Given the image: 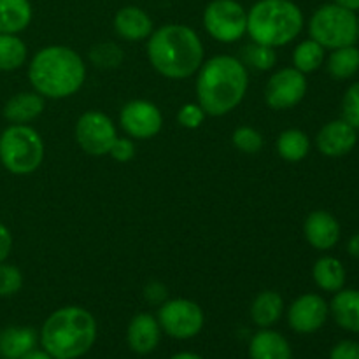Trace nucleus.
Masks as SVG:
<instances>
[{
  "mask_svg": "<svg viewBox=\"0 0 359 359\" xmlns=\"http://www.w3.org/2000/svg\"><path fill=\"white\" fill-rule=\"evenodd\" d=\"M39 335L28 326H9L0 332V358L21 359L28 351L35 349Z\"/></svg>",
  "mask_w": 359,
  "mask_h": 359,
  "instance_id": "obj_20",
  "label": "nucleus"
},
{
  "mask_svg": "<svg viewBox=\"0 0 359 359\" xmlns=\"http://www.w3.org/2000/svg\"><path fill=\"white\" fill-rule=\"evenodd\" d=\"M168 359H205V358H202L200 354H195V353H177Z\"/></svg>",
  "mask_w": 359,
  "mask_h": 359,
  "instance_id": "obj_42",
  "label": "nucleus"
},
{
  "mask_svg": "<svg viewBox=\"0 0 359 359\" xmlns=\"http://www.w3.org/2000/svg\"><path fill=\"white\" fill-rule=\"evenodd\" d=\"M11 249H13V235L6 224L0 223V263L9 258Z\"/></svg>",
  "mask_w": 359,
  "mask_h": 359,
  "instance_id": "obj_38",
  "label": "nucleus"
},
{
  "mask_svg": "<svg viewBox=\"0 0 359 359\" xmlns=\"http://www.w3.org/2000/svg\"><path fill=\"white\" fill-rule=\"evenodd\" d=\"M160 339L161 326L154 316L146 314V312L133 316L126 330V340L133 353L140 356L151 354L160 344Z\"/></svg>",
  "mask_w": 359,
  "mask_h": 359,
  "instance_id": "obj_16",
  "label": "nucleus"
},
{
  "mask_svg": "<svg viewBox=\"0 0 359 359\" xmlns=\"http://www.w3.org/2000/svg\"><path fill=\"white\" fill-rule=\"evenodd\" d=\"M309 34L325 49L354 46L359 37L358 16L354 11L337 6L335 2L325 4L312 14L309 21Z\"/></svg>",
  "mask_w": 359,
  "mask_h": 359,
  "instance_id": "obj_7",
  "label": "nucleus"
},
{
  "mask_svg": "<svg viewBox=\"0 0 359 359\" xmlns=\"http://www.w3.org/2000/svg\"><path fill=\"white\" fill-rule=\"evenodd\" d=\"M326 67H328L330 76L335 77V79H351L359 70V49L356 46H344V48L332 49Z\"/></svg>",
  "mask_w": 359,
  "mask_h": 359,
  "instance_id": "obj_25",
  "label": "nucleus"
},
{
  "mask_svg": "<svg viewBox=\"0 0 359 359\" xmlns=\"http://www.w3.org/2000/svg\"><path fill=\"white\" fill-rule=\"evenodd\" d=\"M44 111V97L37 91H23L7 100L4 105V118L13 125H27Z\"/></svg>",
  "mask_w": 359,
  "mask_h": 359,
  "instance_id": "obj_19",
  "label": "nucleus"
},
{
  "mask_svg": "<svg viewBox=\"0 0 359 359\" xmlns=\"http://www.w3.org/2000/svg\"><path fill=\"white\" fill-rule=\"evenodd\" d=\"M44 160V142L35 128L11 125L0 133V163L16 175L37 170Z\"/></svg>",
  "mask_w": 359,
  "mask_h": 359,
  "instance_id": "obj_6",
  "label": "nucleus"
},
{
  "mask_svg": "<svg viewBox=\"0 0 359 359\" xmlns=\"http://www.w3.org/2000/svg\"><path fill=\"white\" fill-rule=\"evenodd\" d=\"M347 252H349L353 258L359 259V233H354L353 237L347 242Z\"/></svg>",
  "mask_w": 359,
  "mask_h": 359,
  "instance_id": "obj_39",
  "label": "nucleus"
},
{
  "mask_svg": "<svg viewBox=\"0 0 359 359\" xmlns=\"http://www.w3.org/2000/svg\"><path fill=\"white\" fill-rule=\"evenodd\" d=\"M307 93L305 74L294 67H284L270 76L265 88V100L276 111H287L304 100Z\"/></svg>",
  "mask_w": 359,
  "mask_h": 359,
  "instance_id": "obj_11",
  "label": "nucleus"
},
{
  "mask_svg": "<svg viewBox=\"0 0 359 359\" xmlns=\"http://www.w3.org/2000/svg\"><path fill=\"white\" fill-rule=\"evenodd\" d=\"M284 312V300L277 291H262L251 305V319L259 328H272Z\"/></svg>",
  "mask_w": 359,
  "mask_h": 359,
  "instance_id": "obj_22",
  "label": "nucleus"
},
{
  "mask_svg": "<svg viewBox=\"0 0 359 359\" xmlns=\"http://www.w3.org/2000/svg\"><path fill=\"white\" fill-rule=\"evenodd\" d=\"M358 30H359V18H358Z\"/></svg>",
  "mask_w": 359,
  "mask_h": 359,
  "instance_id": "obj_43",
  "label": "nucleus"
},
{
  "mask_svg": "<svg viewBox=\"0 0 359 359\" xmlns=\"http://www.w3.org/2000/svg\"><path fill=\"white\" fill-rule=\"evenodd\" d=\"M311 151V140L307 133L298 128L284 130L277 139V153L286 161H302Z\"/></svg>",
  "mask_w": 359,
  "mask_h": 359,
  "instance_id": "obj_26",
  "label": "nucleus"
},
{
  "mask_svg": "<svg viewBox=\"0 0 359 359\" xmlns=\"http://www.w3.org/2000/svg\"><path fill=\"white\" fill-rule=\"evenodd\" d=\"M161 332L177 340H189L198 335L205 323L202 307L188 298H174L161 304L158 311Z\"/></svg>",
  "mask_w": 359,
  "mask_h": 359,
  "instance_id": "obj_9",
  "label": "nucleus"
},
{
  "mask_svg": "<svg viewBox=\"0 0 359 359\" xmlns=\"http://www.w3.org/2000/svg\"><path fill=\"white\" fill-rule=\"evenodd\" d=\"M23 286L20 270L7 263H0V297H13Z\"/></svg>",
  "mask_w": 359,
  "mask_h": 359,
  "instance_id": "obj_32",
  "label": "nucleus"
},
{
  "mask_svg": "<svg viewBox=\"0 0 359 359\" xmlns=\"http://www.w3.org/2000/svg\"><path fill=\"white\" fill-rule=\"evenodd\" d=\"M119 125L133 139L146 140L160 133L163 116L153 102L132 100L121 109Z\"/></svg>",
  "mask_w": 359,
  "mask_h": 359,
  "instance_id": "obj_12",
  "label": "nucleus"
},
{
  "mask_svg": "<svg viewBox=\"0 0 359 359\" xmlns=\"http://www.w3.org/2000/svg\"><path fill=\"white\" fill-rule=\"evenodd\" d=\"M109 154H111L116 161H119V163H126V161H130L135 156V144H133L132 139L116 137L111 149H109Z\"/></svg>",
  "mask_w": 359,
  "mask_h": 359,
  "instance_id": "obj_35",
  "label": "nucleus"
},
{
  "mask_svg": "<svg viewBox=\"0 0 359 359\" xmlns=\"http://www.w3.org/2000/svg\"><path fill=\"white\" fill-rule=\"evenodd\" d=\"M97 332V321L90 311L67 305L46 319L39 339L53 359H77L95 346Z\"/></svg>",
  "mask_w": 359,
  "mask_h": 359,
  "instance_id": "obj_4",
  "label": "nucleus"
},
{
  "mask_svg": "<svg viewBox=\"0 0 359 359\" xmlns=\"http://www.w3.org/2000/svg\"><path fill=\"white\" fill-rule=\"evenodd\" d=\"M330 359H359V342L342 340L330 351Z\"/></svg>",
  "mask_w": 359,
  "mask_h": 359,
  "instance_id": "obj_36",
  "label": "nucleus"
},
{
  "mask_svg": "<svg viewBox=\"0 0 359 359\" xmlns=\"http://www.w3.org/2000/svg\"><path fill=\"white\" fill-rule=\"evenodd\" d=\"M147 58L161 76L188 79L203 63L202 39L186 25H165L149 35Z\"/></svg>",
  "mask_w": 359,
  "mask_h": 359,
  "instance_id": "obj_2",
  "label": "nucleus"
},
{
  "mask_svg": "<svg viewBox=\"0 0 359 359\" xmlns=\"http://www.w3.org/2000/svg\"><path fill=\"white\" fill-rule=\"evenodd\" d=\"M27 44L18 34H0V72H13L25 63Z\"/></svg>",
  "mask_w": 359,
  "mask_h": 359,
  "instance_id": "obj_27",
  "label": "nucleus"
},
{
  "mask_svg": "<svg viewBox=\"0 0 359 359\" xmlns=\"http://www.w3.org/2000/svg\"><path fill=\"white\" fill-rule=\"evenodd\" d=\"M316 144H318V149L325 156H346L356 147L358 130L347 121H344V119H335V121L326 123L319 130L318 137H316Z\"/></svg>",
  "mask_w": 359,
  "mask_h": 359,
  "instance_id": "obj_14",
  "label": "nucleus"
},
{
  "mask_svg": "<svg viewBox=\"0 0 359 359\" xmlns=\"http://www.w3.org/2000/svg\"><path fill=\"white\" fill-rule=\"evenodd\" d=\"M248 86V69L241 60L228 55L214 56L198 69V105L207 116H224L244 100Z\"/></svg>",
  "mask_w": 359,
  "mask_h": 359,
  "instance_id": "obj_1",
  "label": "nucleus"
},
{
  "mask_svg": "<svg viewBox=\"0 0 359 359\" xmlns=\"http://www.w3.org/2000/svg\"><path fill=\"white\" fill-rule=\"evenodd\" d=\"M144 297H146V300L149 304L161 305L163 302H167L168 291L161 283H149L146 286V290H144Z\"/></svg>",
  "mask_w": 359,
  "mask_h": 359,
  "instance_id": "obj_37",
  "label": "nucleus"
},
{
  "mask_svg": "<svg viewBox=\"0 0 359 359\" xmlns=\"http://www.w3.org/2000/svg\"><path fill=\"white\" fill-rule=\"evenodd\" d=\"M316 286L321 287L326 293H337L346 286V266L340 263V259L333 256H323L314 263L312 269Z\"/></svg>",
  "mask_w": 359,
  "mask_h": 359,
  "instance_id": "obj_23",
  "label": "nucleus"
},
{
  "mask_svg": "<svg viewBox=\"0 0 359 359\" xmlns=\"http://www.w3.org/2000/svg\"><path fill=\"white\" fill-rule=\"evenodd\" d=\"M304 30V13L293 0H258L248 11V34L252 42L280 48Z\"/></svg>",
  "mask_w": 359,
  "mask_h": 359,
  "instance_id": "obj_5",
  "label": "nucleus"
},
{
  "mask_svg": "<svg viewBox=\"0 0 359 359\" xmlns=\"http://www.w3.org/2000/svg\"><path fill=\"white\" fill-rule=\"evenodd\" d=\"M251 359H293V349L283 333L262 328L249 342Z\"/></svg>",
  "mask_w": 359,
  "mask_h": 359,
  "instance_id": "obj_18",
  "label": "nucleus"
},
{
  "mask_svg": "<svg viewBox=\"0 0 359 359\" xmlns=\"http://www.w3.org/2000/svg\"><path fill=\"white\" fill-rule=\"evenodd\" d=\"M116 137H118V132H116L114 123L104 112L88 111L77 119L76 140L81 149L91 156L109 154Z\"/></svg>",
  "mask_w": 359,
  "mask_h": 359,
  "instance_id": "obj_10",
  "label": "nucleus"
},
{
  "mask_svg": "<svg viewBox=\"0 0 359 359\" xmlns=\"http://www.w3.org/2000/svg\"><path fill=\"white\" fill-rule=\"evenodd\" d=\"M242 56H244V62H242L244 65L252 67L256 70H262V72L273 69L277 63L276 48L258 44V42H252V44L245 46L242 49Z\"/></svg>",
  "mask_w": 359,
  "mask_h": 359,
  "instance_id": "obj_29",
  "label": "nucleus"
},
{
  "mask_svg": "<svg viewBox=\"0 0 359 359\" xmlns=\"http://www.w3.org/2000/svg\"><path fill=\"white\" fill-rule=\"evenodd\" d=\"M330 305V314L337 325L351 333H359V290L337 291Z\"/></svg>",
  "mask_w": 359,
  "mask_h": 359,
  "instance_id": "obj_21",
  "label": "nucleus"
},
{
  "mask_svg": "<svg viewBox=\"0 0 359 359\" xmlns=\"http://www.w3.org/2000/svg\"><path fill=\"white\" fill-rule=\"evenodd\" d=\"M330 316V305L319 294H302L291 304L287 311V323L291 330L302 335L316 333L325 326Z\"/></svg>",
  "mask_w": 359,
  "mask_h": 359,
  "instance_id": "obj_13",
  "label": "nucleus"
},
{
  "mask_svg": "<svg viewBox=\"0 0 359 359\" xmlns=\"http://www.w3.org/2000/svg\"><path fill=\"white\" fill-rule=\"evenodd\" d=\"M203 27L217 42L231 44L248 34V11L237 0H212L203 11Z\"/></svg>",
  "mask_w": 359,
  "mask_h": 359,
  "instance_id": "obj_8",
  "label": "nucleus"
},
{
  "mask_svg": "<svg viewBox=\"0 0 359 359\" xmlns=\"http://www.w3.org/2000/svg\"><path fill=\"white\" fill-rule=\"evenodd\" d=\"M325 62V48L314 39L300 42L293 51V67L302 74L316 72Z\"/></svg>",
  "mask_w": 359,
  "mask_h": 359,
  "instance_id": "obj_28",
  "label": "nucleus"
},
{
  "mask_svg": "<svg viewBox=\"0 0 359 359\" xmlns=\"http://www.w3.org/2000/svg\"><path fill=\"white\" fill-rule=\"evenodd\" d=\"M90 60L98 69H116V67L121 65L125 55L114 42H102V44L91 48Z\"/></svg>",
  "mask_w": 359,
  "mask_h": 359,
  "instance_id": "obj_30",
  "label": "nucleus"
},
{
  "mask_svg": "<svg viewBox=\"0 0 359 359\" xmlns=\"http://www.w3.org/2000/svg\"><path fill=\"white\" fill-rule=\"evenodd\" d=\"M233 146L245 154H256L263 147V135L251 126H241L233 132Z\"/></svg>",
  "mask_w": 359,
  "mask_h": 359,
  "instance_id": "obj_31",
  "label": "nucleus"
},
{
  "mask_svg": "<svg viewBox=\"0 0 359 359\" xmlns=\"http://www.w3.org/2000/svg\"><path fill=\"white\" fill-rule=\"evenodd\" d=\"M205 116L207 114L203 112V109L200 107L198 104H186L179 109L177 121H179V125L184 126V128L195 130L202 125L203 119H205Z\"/></svg>",
  "mask_w": 359,
  "mask_h": 359,
  "instance_id": "obj_34",
  "label": "nucleus"
},
{
  "mask_svg": "<svg viewBox=\"0 0 359 359\" xmlns=\"http://www.w3.org/2000/svg\"><path fill=\"white\" fill-rule=\"evenodd\" d=\"M333 2H335L337 6H342L346 7V9L354 11V13L359 11V0H333Z\"/></svg>",
  "mask_w": 359,
  "mask_h": 359,
  "instance_id": "obj_41",
  "label": "nucleus"
},
{
  "mask_svg": "<svg viewBox=\"0 0 359 359\" xmlns=\"http://www.w3.org/2000/svg\"><path fill=\"white\" fill-rule=\"evenodd\" d=\"M304 235L314 249L328 251L340 241V224L333 214L326 210H314L305 219Z\"/></svg>",
  "mask_w": 359,
  "mask_h": 359,
  "instance_id": "obj_15",
  "label": "nucleus"
},
{
  "mask_svg": "<svg viewBox=\"0 0 359 359\" xmlns=\"http://www.w3.org/2000/svg\"><path fill=\"white\" fill-rule=\"evenodd\" d=\"M30 21V0H0V34H20Z\"/></svg>",
  "mask_w": 359,
  "mask_h": 359,
  "instance_id": "obj_24",
  "label": "nucleus"
},
{
  "mask_svg": "<svg viewBox=\"0 0 359 359\" xmlns=\"http://www.w3.org/2000/svg\"><path fill=\"white\" fill-rule=\"evenodd\" d=\"M28 79L44 98H67L76 95L86 79V67L79 53L67 46H48L35 53L28 67Z\"/></svg>",
  "mask_w": 359,
  "mask_h": 359,
  "instance_id": "obj_3",
  "label": "nucleus"
},
{
  "mask_svg": "<svg viewBox=\"0 0 359 359\" xmlns=\"http://www.w3.org/2000/svg\"><path fill=\"white\" fill-rule=\"evenodd\" d=\"M114 30L125 41L139 42L149 39L154 32V25L146 11L137 6H126L116 13Z\"/></svg>",
  "mask_w": 359,
  "mask_h": 359,
  "instance_id": "obj_17",
  "label": "nucleus"
},
{
  "mask_svg": "<svg viewBox=\"0 0 359 359\" xmlns=\"http://www.w3.org/2000/svg\"><path fill=\"white\" fill-rule=\"evenodd\" d=\"M21 359H53V358L49 356L44 349H37V347H35V349L28 351V353Z\"/></svg>",
  "mask_w": 359,
  "mask_h": 359,
  "instance_id": "obj_40",
  "label": "nucleus"
},
{
  "mask_svg": "<svg viewBox=\"0 0 359 359\" xmlns=\"http://www.w3.org/2000/svg\"><path fill=\"white\" fill-rule=\"evenodd\" d=\"M342 119L359 130V83L351 84L344 93Z\"/></svg>",
  "mask_w": 359,
  "mask_h": 359,
  "instance_id": "obj_33",
  "label": "nucleus"
}]
</instances>
